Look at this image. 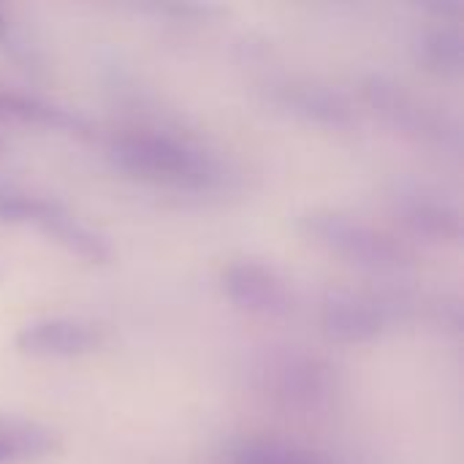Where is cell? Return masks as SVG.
Instances as JSON below:
<instances>
[{"instance_id":"6da1fadb","label":"cell","mask_w":464,"mask_h":464,"mask_svg":"<svg viewBox=\"0 0 464 464\" xmlns=\"http://www.w3.org/2000/svg\"><path fill=\"white\" fill-rule=\"evenodd\" d=\"M109 155L120 171L150 185L185 190V193H212L228 185V166L207 147L190 141L188 136L133 128L111 139Z\"/></svg>"},{"instance_id":"7a4b0ae2","label":"cell","mask_w":464,"mask_h":464,"mask_svg":"<svg viewBox=\"0 0 464 464\" xmlns=\"http://www.w3.org/2000/svg\"><path fill=\"white\" fill-rule=\"evenodd\" d=\"M256 386L266 400L296 413H321L334 405L340 392L337 372L329 362L296 351L266 356L256 367Z\"/></svg>"},{"instance_id":"3957f363","label":"cell","mask_w":464,"mask_h":464,"mask_svg":"<svg viewBox=\"0 0 464 464\" xmlns=\"http://www.w3.org/2000/svg\"><path fill=\"white\" fill-rule=\"evenodd\" d=\"M307 231L315 237L318 245L332 250L334 256L345 258L348 264L367 269V272H402L413 264V256L408 247L372 228L370 223H362L356 218L340 215V212H315L307 218Z\"/></svg>"},{"instance_id":"277c9868","label":"cell","mask_w":464,"mask_h":464,"mask_svg":"<svg viewBox=\"0 0 464 464\" xmlns=\"http://www.w3.org/2000/svg\"><path fill=\"white\" fill-rule=\"evenodd\" d=\"M0 220L35 226L41 234H46L49 239H54L68 253H73L84 261L103 264L111 258V245L101 234H95L92 228L79 223L68 209H63L60 204H54L49 198L3 188L0 190Z\"/></svg>"},{"instance_id":"5b68a950","label":"cell","mask_w":464,"mask_h":464,"mask_svg":"<svg viewBox=\"0 0 464 464\" xmlns=\"http://www.w3.org/2000/svg\"><path fill=\"white\" fill-rule=\"evenodd\" d=\"M223 288L239 310L253 315L283 318L294 310V294L288 283L275 269L256 261L231 264L223 275Z\"/></svg>"},{"instance_id":"8992f818","label":"cell","mask_w":464,"mask_h":464,"mask_svg":"<svg viewBox=\"0 0 464 464\" xmlns=\"http://www.w3.org/2000/svg\"><path fill=\"white\" fill-rule=\"evenodd\" d=\"M386 304L353 291H332L321 307L324 334L340 345H359L375 340L386 329Z\"/></svg>"},{"instance_id":"52a82bcc","label":"cell","mask_w":464,"mask_h":464,"mask_svg":"<svg viewBox=\"0 0 464 464\" xmlns=\"http://www.w3.org/2000/svg\"><path fill=\"white\" fill-rule=\"evenodd\" d=\"M103 332L95 324L52 318L24 326L16 334V348L33 359H79L103 345Z\"/></svg>"},{"instance_id":"ba28073f","label":"cell","mask_w":464,"mask_h":464,"mask_svg":"<svg viewBox=\"0 0 464 464\" xmlns=\"http://www.w3.org/2000/svg\"><path fill=\"white\" fill-rule=\"evenodd\" d=\"M400 218L402 223L424 239L432 242H446V239H457L459 237V212L446 201L438 198L427 190H413L400 196Z\"/></svg>"},{"instance_id":"9c48e42d","label":"cell","mask_w":464,"mask_h":464,"mask_svg":"<svg viewBox=\"0 0 464 464\" xmlns=\"http://www.w3.org/2000/svg\"><path fill=\"white\" fill-rule=\"evenodd\" d=\"M3 120L35 125V128H46V130H65V133H84L87 130V122L79 114L0 87V122Z\"/></svg>"},{"instance_id":"30bf717a","label":"cell","mask_w":464,"mask_h":464,"mask_svg":"<svg viewBox=\"0 0 464 464\" xmlns=\"http://www.w3.org/2000/svg\"><path fill=\"white\" fill-rule=\"evenodd\" d=\"M226 464H345L340 457L283 440H239L228 449Z\"/></svg>"},{"instance_id":"8fae6325","label":"cell","mask_w":464,"mask_h":464,"mask_svg":"<svg viewBox=\"0 0 464 464\" xmlns=\"http://www.w3.org/2000/svg\"><path fill=\"white\" fill-rule=\"evenodd\" d=\"M57 449L54 432L38 424L0 421V464H24L44 459Z\"/></svg>"},{"instance_id":"7c38bea8","label":"cell","mask_w":464,"mask_h":464,"mask_svg":"<svg viewBox=\"0 0 464 464\" xmlns=\"http://www.w3.org/2000/svg\"><path fill=\"white\" fill-rule=\"evenodd\" d=\"M288 103L313 120H324V122H345L348 120V103L340 95L321 90V87H302L291 95Z\"/></svg>"},{"instance_id":"4fadbf2b","label":"cell","mask_w":464,"mask_h":464,"mask_svg":"<svg viewBox=\"0 0 464 464\" xmlns=\"http://www.w3.org/2000/svg\"><path fill=\"white\" fill-rule=\"evenodd\" d=\"M421 54L432 68H440V71L459 68L462 65V38L457 33L435 30V33L424 35Z\"/></svg>"},{"instance_id":"5bb4252c","label":"cell","mask_w":464,"mask_h":464,"mask_svg":"<svg viewBox=\"0 0 464 464\" xmlns=\"http://www.w3.org/2000/svg\"><path fill=\"white\" fill-rule=\"evenodd\" d=\"M8 38V22H5V16L0 14V41H5Z\"/></svg>"}]
</instances>
